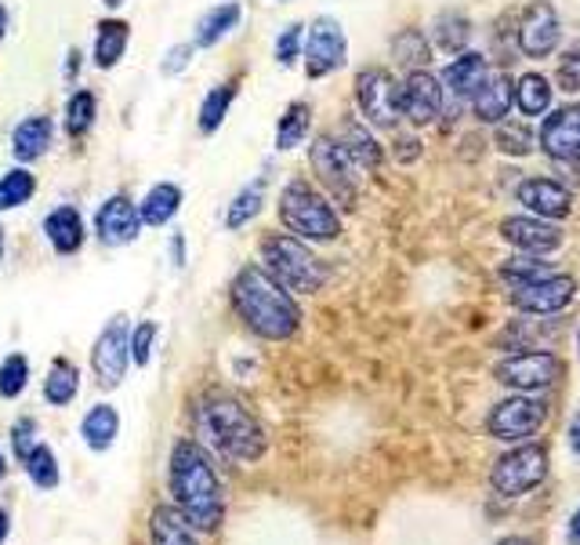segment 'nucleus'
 <instances>
[{
    "instance_id": "412c9836",
    "label": "nucleus",
    "mask_w": 580,
    "mask_h": 545,
    "mask_svg": "<svg viewBox=\"0 0 580 545\" xmlns=\"http://www.w3.org/2000/svg\"><path fill=\"white\" fill-rule=\"evenodd\" d=\"M338 146L349 153V160L356 164L359 171H378L381 164H384V149L378 142V135L370 131V125L363 117H356L349 113L341 120V128H338Z\"/></svg>"
},
{
    "instance_id": "4c0bfd02",
    "label": "nucleus",
    "mask_w": 580,
    "mask_h": 545,
    "mask_svg": "<svg viewBox=\"0 0 580 545\" xmlns=\"http://www.w3.org/2000/svg\"><path fill=\"white\" fill-rule=\"evenodd\" d=\"M22 469H26V476L33 480L37 490H54V487H59V480H62V473H59V455H54L44 440H40V444L33 447V452L26 455Z\"/></svg>"
},
{
    "instance_id": "de8ad7c7",
    "label": "nucleus",
    "mask_w": 580,
    "mask_h": 545,
    "mask_svg": "<svg viewBox=\"0 0 580 545\" xmlns=\"http://www.w3.org/2000/svg\"><path fill=\"white\" fill-rule=\"evenodd\" d=\"M40 440H37V422L33 418H19L16 426H11V452H16L19 462H26V455L33 452Z\"/></svg>"
},
{
    "instance_id": "052dcab7",
    "label": "nucleus",
    "mask_w": 580,
    "mask_h": 545,
    "mask_svg": "<svg viewBox=\"0 0 580 545\" xmlns=\"http://www.w3.org/2000/svg\"><path fill=\"white\" fill-rule=\"evenodd\" d=\"M102 4H106V8H120V4H123V0H102Z\"/></svg>"
},
{
    "instance_id": "ddd939ff",
    "label": "nucleus",
    "mask_w": 580,
    "mask_h": 545,
    "mask_svg": "<svg viewBox=\"0 0 580 545\" xmlns=\"http://www.w3.org/2000/svg\"><path fill=\"white\" fill-rule=\"evenodd\" d=\"M562 44V19L551 8V0H533V4L519 16L516 26V48L527 59H548Z\"/></svg>"
},
{
    "instance_id": "2eb2a0df",
    "label": "nucleus",
    "mask_w": 580,
    "mask_h": 545,
    "mask_svg": "<svg viewBox=\"0 0 580 545\" xmlns=\"http://www.w3.org/2000/svg\"><path fill=\"white\" fill-rule=\"evenodd\" d=\"M577 298V277L570 272H548L541 280L519 284L512 291V306L530 313V317H556V313L570 309Z\"/></svg>"
},
{
    "instance_id": "c756f323",
    "label": "nucleus",
    "mask_w": 580,
    "mask_h": 545,
    "mask_svg": "<svg viewBox=\"0 0 580 545\" xmlns=\"http://www.w3.org/2000/svg\"><path fill=\"white\" fill-rule=\"evenodd\" d=\"M551 80L544 73H522L519 80H512V106L527 117H544L551 109Z\"/></svg>"
},
{
    "instance_id": "f257e3e1",
    "label": "nucleus",
    "mask_w": 580,
    "mask_h": 545,
    "mask_svg": "<svg viewBox=\"0 0 580 545\" xmlns=\"http://www.w3.org/2000/svg\"><path fill=\"white\" fill-rule=\"evenodd\" d=\"M174 509L197 535H211L226 521V487L218 480L211 455L197 440H178L168 462Z\"/></svg>"
},
{
    "instance_id": "6e6552de",
    "label": "nucleus",
    "mask_w": 580,
    "mask_h": 545,
    "mask_svg": "<svg viewBox=\"0 0 580 545\" xmlns=\"http://www.w3.org/2000/svg\"><path fill=\"white\" fill-rule=\"evenodd\" d=\"M544 422H548V400L533 397V393H516V397L490 407L487 433L501 444H522L541 433Z\"/></svg>"
},
{
    "instance_id": "3c124183",
    "label": "nucleus",
    "mask_w": 580,
    "mask_h": 545,
    "mask_svg": "<svg viewBox=\"0 0 580 545\" xmlns=\"http://www.w3.org/2000/svg\"><path fill=\"white\" fill-rule=\"evenodd\" d=\"M171 262H174V269L186 266V237L182 234H171Z\"/></svg>"
},
{
    "instance_id": "9b49d317",
    "label": "nucleus",
    "mask_w": 580,
    "mask_h": 545,
    "mask_svg": "<svg viewBox=\"0 0 580 545\" xmlns=\"http://www.w3.org/2000/svg\"><path fill=\"white\" fill-rule=\"evenodd\" d=\"M559 378H562V360L548 349L512 353L501 364H493V382H501L512 393H541L548 386H556Z\"/></svg>"
},
{
    "instance_id": "c9c22d12",
    "label": "nucleus",
    "mask_w": 580,
    "mask_h": 545,
    "mask_svg": "<svg viewBox=\"0 0 580 545\" xmlns=\"http://www.w3.org/2000/svg\"><path fill=\"white\" fill-rule=\"evenodd\" d=\"M468 40H472V22L461 11H443V16H436L432 22V44L447 54H461L468 48Z\"/></svg>"
},
{
    "instance_id": "09e8293b",
    "label": "nucleus",
    "mask_w": 580,
    "mask_h": 545,
    "mask_svg": "<svg viewBox=\"0 0 580 545\" xmlns=\"http://www.w3.org/2000/svg\"><path fill=\"white\" fill-rule=\"evenodd\" d=\"M392 153H396V160H399V164H413V160L421 157V142L413 139V135H399Z\"/></svg>"
},
{
    "instance_id": "f8f14e48",
    "label": "nucleus",
    "mask_w": 580,
    "mask_h": 545,
    "mask_svg": "<svg viewBox=\"0 0 580 545\" xmlns=\"http://www.w3.org/2000/svg\"><path fill=\"white\" fill-rule=\"evenodd\" d=\"M128 317L123 313H117L113 320H109L99 338H94V346H91V371L94 378H99V386L102 389H117L123 375H128V367H131V353H128Z\"/></svg>"
},
{
    "instance_id": "b1692460",
    "label": "nucleus",
    "mask_w": 580,
    "mask_h": 545,
    "mask_svg": "<svg viewBox=\"0 0 580 545\" xmlns=\"http://www.w3.org/2000/svg\"><path fill=\"white\" fill-rule=\"evenodd\" d=\"M468 102H472V113L482 125H501L512 113V80L504 73H490Z\"/></svg>"
},
{
    "instance_id": "1a4fd4ad",
    "label": "nucleus",
    "mask_w": 580,
    "mask_h": 545,
    "mask_svg": "<svg viewBox=\"0 0 580 545\" xmlns=\"http://www.w3.org/2000/svg\"><path fill=\"white\" fill-rule=\"evenodd\" d=\"M301 59H306V77L323 80L338 73L349 62V37L344 26L334 16H316L306 26V44H301Z\"/></svg>"
},
{
    "instance_id": "bb28decb",
    "label": "nucleus",
    "mask_w": 580,
    "mask_h": 545,
    "mask_svg": "<svg viewBox=\"0 0 580 545\" xmlns=\"http://www.w3.org/2000/svg\"><path fill=\"white\" fill-rule=\"evenodd\" d=\"M182 186L178 182H157L149 194L138 200V215H142V226H153V229H163L174 222V215L182 211Z\"/></svg>"
},
{
    "instance_id": "5701e85b",
    "label": "nucleus",
    "mask_w": 580,
    "mask_h": 545,
    "mask_svg": "<svg viewBox=\"0 0 580 545\" xmlns=\"http://www.w3.org/2000/svg\"><path fill=\"white\" fill-rule=\"evenodd\" d=\"M487 77H490V62L482 59L479 51H461L439 80H443V91L450 95L453 102H468Z\"/></svg>"
},
{
    "instance_id": "f03ea898",
    "label": "nucleus",
    "mask_w": 580,
    "mask_h": 545,
    "mask_svg": "<svg viewBox=\"0 0 580 545\" xmlns=\"http://www.w3.org/2000/svg\"><path fill=\"white\" fill-rule=\"evenodd\" d=\"M229 303L232 313L251 335L266 338V343H290L301 331V306L294 303L283 284H276L258 262L243 266L229 284Z\"/></svg>"
},
{
    "instance_id": "473e14b6",
    "label": "nucleus",
    "mask_w": 580,
    "mask_h": 545,
    "mask_svg": "<svg viewBox=\"0 0 580 545\" xmlns=\"http://www.w3.org/2000/svg\"><path fill=\"white\" fill-rule=\"evenodd\" d=\"M80 393V367L66 357H54L44 378V400L51 407H69Z\"/></svg>"
},
{
    "instance_id": "a19ab883",
    "label": "nucleus",
    "mask_w": 580,
    "mask_h": 545,
    "mask_svg": "<svg viewBox=\"0 0 580 545\" xmlns=\"http://www.w3.org/2000/svg\"><path fill=\"white\" fill-rule=\"evenodd\" d=\"M548 272H556L548 262L544 255H530V251H519L512 255L508 262L501 266V280H508L512 288H519V284H530V280H541L548 277Z\"/></svg>"
},
{
    "instance_id": "bf43d9fd",
    "label": "nucleus",
    "mask_w": 580,
    "mask_h": 545,
    "mask_svg": "<svg viewBox=\"0 0 580 545\" xmlns=\"http://www.w3.org/2000/svg\"><path fill=\"white\" fill-rule=\"evenodd\" d=\"M8 476V458H4V452H0V480H4Z\"/></svg>"
},
{
    "instance_id": "a211bd4d",
    "label": "nucleus",
    "mask_w": 580,
    "mask_h": 545,
    "mask_svg": "<svg viewBox=\"0 0 580 545\" xmlns=\"http://www.w3.org/2000/svg\"><path fill=\"white\" fill-rule=\"evenodd\" d=\"M501 237L512 244L516 251H530V255H551L562 248V229L537 215H508L501 222Z\"/></svg>"
},
{
    "instance_id": "37998d69",
    "label": "nucleus",
    "mask_w": 580,
    "mask_h": 545,
    "mask_svg": "<svg viewBox=\"0 0 580 545\" xmlns=\"http://www.w3.org/2000/svg\"><path fill=\"white\" fill-rule=\"evenodd\" d=\"M157 338H160V324L157 320H138L131 327V331H128V353H131L134 367H149V360H153Z\"/></svg>"
},
{
    "instance_id": "c03bdc74",
    "label": "nucleus",
    "mask_w": 580,
    "mask_h": 545,
    "mask_svg": "<svg viewBox=\"0 0 580 545\" xmlns=\"http://www.w3.org/2000/svg\"><path fill=\"white\" fill-rule=\"evenodd\" d=\"M301 44H306V22H287L283 30L276 33V44H272L276 62H280L283 70H290V66H298Z\"/></svg>"
},
{
    "instance_id": "e433bc0d",
    "label": "nucleus",
    "mask_w": 580,
    "mask_h": 545,
    "mask_svg": "<svg viewBox=\"0 0 580 545\" xmlns=\"http://www.w3.org/2000/svg\"><path fill=\"white\" fill-rule=\"evenodd\" d=\"M37 194V175L26 168V164H16L0 175V211H16L26 208Z\"/></svg>"
},
{
    "instance_id": "aec40b11",
    "label": "nucleus",
    "mask_w": 580,
    "mask_h": 545,
    "mask_svg": "<svg viewBox=\"0 0 580 545\" xmlns=\"http://www.w3.org/2000/svg\"><path fill=\"white\" fill-rule=\"evenodd\" d=\"M516 197L530 215L548 218V222L570 218V211H573V194L556 179H527L516 189Z\"/></svg>"
},
{
    "instance_id": "a18cd8bd",
    "label": "nucleus",
    "mask_w": 580,
    "mask_h": 545,
    "mask_svg": "<svg viewBox=\"0 0 580 545\" xmlns=\"http://www.w3.org/2000/svg\"><path fill=\"white\" fill-rule=\"evenodd\" d=\"M556 80H559V88H562V91H570V95L580 91V40L562 51L559 70H556Z\"/></svg>"
},
{
    "instance_id": "cd10ccee",
    "label": "nucleus",
    "mask_w": 580,
    "mask_h": 545,
    "mask_svg": "<svg viewBox=\"0 0 580 545\" xmlns=\"http://www.w3.org/2000/svg\"><path fill=\"white\" fill-rule=\"evenodd\" d=\"M80 436L94 455H106L120 436V415L113 404H94L91 412L80 418Z\"/></svg>"
},
{
    "instance_id": "2f4dec72",
    "label": "nucleus",
    "mask_w": 580,
    "mask_h": 545,
    "mask_svg": "<svg viewBox=\"0 0 580 545\" xmlns=\"http://www.w3.org/2000/svg\"><path fill=\"white\" fill-rule=\"evenodd\" d=\"M149 545H200V538L174 506H157L149 516Z\"/></svg>"
},
{
    "instance_id": "7ed1b4c3",
    "label": "nucleus",
    "mask_w": 580,
    "mask_h": 545,
    "mask_svg": "<svg viewBox=\"0 0 580 545\" xmlns=\"http://www.w3.org/2000/svg\"><path fill=\"white\" fill-rule=\"evenodd\" d=\"M197 426L218 455L240 462V466H254L269 452V436L261 422L226 389H207L197 400Z\"/></svg>"
},
{
    "instance_id": "20e7f679",
    "label": "nucleus",
    "mask_w": 580,
    "mask_h": 545,
    "mask_svg": "<svg viewBox=\"0 0 580 545\" xmlns=\"http://www.w3.org/2000/svg\"><path fill=\"white\" fill-rule=\"evenodd\" d=\"M258 266L290 295H316L330 280V269L306 240L290 234H266L258 244Z\"/></svg>"
},
{
    "instance_id": "dca6fc26",
    "label": "nucleus",
    "mask_w": 580,
    "mask_h": 545,
    "mask_svg": "<svg viewBox=\"0 0 580 545\" xmlns=\"http://www.w3.org/2000/svg\"><path fill=\"white\" fill-rule=\"evenodd\" d=\"M94 237L106 248H128L138 237H142V215H138V204L128 194H113L99 204L94 211Z\"/></svg>"
},
{
    "instance_id": "79ce46f5",
    "label": "nucleus",
    "mask_w": 580,
    "mask_h": 545,
    "mask_svg": "<svg viewBox=\"0 0 580 545\" xmlns=\"http://www.w3.org/2000/svg\"><path fill=\"white\" fill-rule=\"evenodd\" d=\"M493 146L508 157H527L533 149V131L527 128V120H501L493 131Z\"/></svg>"
},
{
    "instance_id": "f704fd0d",
    "label": "nucleus",
    "mask_w": 580,
    "mask_h": 545,
    "mask_svg": "<svg viewBox=\"0 0 580 545\" xmlns=\"http://www.w3.org/2000/svg\"><path fill=\"white\" fill-rule=\"evenodd\" d=\"M261 208H266V179L243 186L240 194L229 200V208H226V229H229V234H237V229L251 226L254 218L261 215Z\"/></svg>"
},
{
    "instance_id": "4be33fe9",
    "label": "nucleus",
    "mask_w": 580,
    "mask_h": 545,
    "mask_svg": "<svg viewBox=\"0 0 580 545\" xmlns=\"http://www.w3.org/2000/svg\"><path fill=\"white\" fill-rule=\"evenodd\" d=\"M51 142H54V120L48 113H30L11 131V157H16V164H33L48 153Z\"/></svg>"
},
{
    "instance_id": "6e6d98bb",
    "label": "nucleus",
    "mask_w": 580,
    "mask_h": 545,
    "mask_svg": "<svg viewBox=\"0 0 580 545\" xmlns=\"http://www.w3.org/2000/svg\"><path fill=\"white\" fill-rule=\"evenodd\" d=\"M497 545H537L533 538H527V535H508V538H501Z\"/></svg>"
},
{
    "instance_id": "13d9d810",
    "label": "nucleus",
    "mask_w": 580,
    "mask_h": 545,
    "mask_svg": "<svg viewBox=\"0 0 580 545\" xmlns=\"http://www.w3.org/2000/svg\"><path fill=\"white\" fill-rule=\"evenodd\" d=\"M4 251H8V240H4V226H0V266H4Z\"/></svg>"
},
{
    "instance_id": "423d86ee",
    "label": "nucleus",
    "mask_w": 580,
    "mask_h": 545,
    "mask_svg": "<svg viewBox=\"0 0 580 545\" xmlns=\"http://www.w3.org/2000/svg\"><path fill=\"white\" fill-rule=\"evenodd\" d=\"M548 480V447L537 440H522L504 452L490 469V487L501 498H522Z\"/></svg>"
},
{
    "instance_id": "c85d7f7f",
    "label": "nucleus",
    "mask_w": 580,
    "mask_h": 545,
    "mask_svg": "<svg viewBox=\"0 0 580 545\" xmlns=\"http://www.w3.org/2000/svg\"><path fill=\"white\" fill-rule=\"evenodd\" d=\"M237 95H240V77H229V80H222V85H214L211 91L203 95L200 113H197V125H200L203 135L222 131L229 109H232V102H237Z\"/></svg>"
},
{
    "instance_id": "0eeeda50",
    "label": "nucleus",
    "mask_w": 580,
    "mask_h": 545,
    "mask_svg": "<svg viewBox=\"0 0 580 545\" xmlns=\"http://www.w3.org/2000/svg\"><path fill=\"white\" fill-rule=\"evenodd\" d=\"M309 164L320 179L323 194L330 197V204H341V208H356L359 200V168L349 160V153L338 146L334 135H320L309 146Z\"/></svg>"
},
{
    "instance_id": "a878e982",
    "label": "nucleus",
    "mask_w": 580,
    "mask_h": 545,
    "mask_svg": "<svg viewBox=\"0 0 580 545\" xmlns=\"http://www.w3.org/2000/svg\"><path fill=\"white\" fill-rule=\"evenodd\" d=\"M243 19V4L240 0H222V4L207 8L203 16L197 19V30H192V44L197 48H214L237 30Z\"/></svg>"
},
{
    "instance_id": "4468645a",
    "label": "nucleus",
    "mask_w": 580,
    "mask_h": 545,
    "mask_svg": "<svg viewBox=\"0 0 580 545\" xmlns=\"http://www.w3.org/2000/svg\"><path fill=\"white\" fill-rule=\"evenodd\" d=\"M443 106H447V91H443V80L428 70H413L403 77L399 85V117H407L413 128H428L443 117Z\"/></svg>"
},
{
    "instance_id": "680f3d73",
    "label": "nucleus",
    "mask_w": 580,
    "mask_h": 545,
    "mask_svg": "<svg viewBox=\"0 0 580 545\" xmlns=\"http://www.w3.org/2000/svg\"><path fill=\"white\" fill-rule=\"evenodd\" d=\"M577 357H580V331H577Z\"/></svg>"
},
{
    "instance_id": "4d7b16f0",
    "label": "nucleus",
    "mask_w": 580,
    "mask_h": 545,
    "mask_svg": "<svg viewBox=\"0 0 580 545\" xmlns=\"http://www.w3.org/2000/svg\"><path fill=\"white\" fill-rule=\"evenodd\" d=\"M4 30H8V8L0 4V37H4Z\"/></svg>"
},
{
    "instance_id": "ea45409f",
    "label": "nucleus",
    "mask_w": 580,
    "mask_h": 545,
    "mask_svg": "<svg viewBox=\"0 0 580 545\" xmlns=\"http://www.w3.org/2000/svg\"><path fill=\"white\" fill-rule=\"evenodd\" d=\"M30 378H33V367L26 353H8L0 360V397L4 400H19L26 389H30Z\"/></svg>"
},
{
    "instance_id": "49530a36",
    "label": "nucleus",
    "mask_w": 580,
    "mask_h": 545,
    "mask_svg": "<svg viewBox=\"0 0 580 545\" xmlns=\"http://www.w3.org/2000/svg\"><path fill=\"white\" fill-rule=\"evenodd\" d=\"M192 54H197V44H192V40H182V44H171L168 51H163V59H160V73H163V77L186 73L189 62H192Z\"/></svg>"
},
{
    "instance_id": "8fccbe9b",
    "label": "nucleus",
    "mask_w": 580,
    "mask_h": 545,
    "mask_svg": "<svg viewBox=\"0 0 580 545\" xmlns=\"http://www.w3.org/2000/svg\"><path fill=\"white\" fill-rule=\"evenodd\" d=\"M80 70H84V51H80V48H69V51H66V70H62L66 80H73Z\"/></svg>"
},
{
    "instance_id": "58836bf2",
    "label": "nucleus",
    "mask_w": 580,
    "mask_h": 545,
    "mask_svg": "<svg viewBox=\"0 0 580 545\" xmlns=\"http://www.w3.org/2000/svg\"><path fill=\"white\" fill-rule=\"evenodd\" d=\"M392 54L399 66H407V70H424L428 62H432V40H428L421 30H403L396 40H392Z\"/></svg>"
},
{
    "instance_id": "9d476101",
    "label": "nucleus",
    "mask_w": 580,
    "mask_h": 545,
    "mask_svg": "<svg viewBox=\"0 0 580 545\" xmlns=\"http://www.w3.org/2000/svg\"><path fill=\"white\" fill-rule=\"evenodd\" d=\"M356 106H359V117H363L370 128L392 131L399 128V120H403L399 117V85L381 66H370V70L356 73Z\"/></svg>"
},
{
    "instance_id": "f3484780",
    "label": "nucleus",
    "mask_w": 580,
    "mask_h": 545,
    "mask_svg": "<svg viewBox=\"0 0 580 545\" xmlns=\"http://www.w3.org/2000/svg\"><path fill=\"white\" fill-rule=\"evenodd\" d=\"M541 131H537V146L544 149L551 160L559 164H577L580 160V102L548 109Z\"/></svg>"
},
{
    "instance_id": "5fc2aeb1",
    "label": "nucleus",
    "mask_w": 580,
    "mask_h": 545,
    "mask_svg": "<svg viewBox=\"0 0 580 545\" xmlns=\"http://www.w3.org/2000/svg\"><path fill=\"white\" fill-rule=\"evenodd\" d=\"M8 535H11V516H8L4 506H0V545L8 542Z\"/></svg>"
},
{
    "instance_id": "6ab92c4d",
    "label": "nucleus",
    "mask_w": 580,
    "mask_h": 545,
    "mask_svg": "<svg viewBox=\"0 0 580 545\" xmlns=\"http://www.w3.org/2000/svg\"><path fill=\"white\" fill-rule=\"evenodd\" d=\"M40 229H44V240L51 244L54 255H80L88 244V226H84V215H80V208H73V204H59V208H51L44 215V222H40Z\"/></svg>"
},
{
    "instance_id": "7c9ffc66",
    "label": "nucleus",
    "mask_w": 580,
    "mask_h": 545,
    "mask_svg": "<svg viewBox=\"0 0 580 545\" xmlns=\"http://www.w3.org/2000/svg\"><path fill=\"white\" fill-rule=\"evenodd\" d=\"M309 128H312V106L306 99L287 102L280 120H276V149H280V153L298 149L301 142L309 139Z\"/></svg>"
},
{
    "instance_id": "393cba45",
    "label": "nucleus",
    "mask_w": 580,
    "mask_h": 545,
    "mask_svg": "<svg viewBox=\"0 0 580 545\" xmlns=\"http://www.w3.org/2000/svg\"><path fill=\"white\" fill-rule=\"evenodd\" d=\"M128 44H131V22L123 19H102L94 26V48H91V59L99 66L102 73L117 70L123 62V54H128Z\"/></svg>"
},
{
    "instance_id": "864d4df0",
    "label": "nucleus",
    "mask_w": 580,
    "mask_h": 545,
    "mask_svg": "<svg viewBox=\"0 0 580 545\" xmlns=\"http://www.w3.org/2000/svg\"><path fill=\"white\" fill-rule=\"evenodd\" d=\"M566 538H570V545H580V509L570 516V531H566Z\"/></svg>"
},
{
    "instance_id": "72a5a7b5",
    "label": "nucleus",
    "mask_w": 580,
    "mask_h": 545,
    "mask_svg": "<svg viewBox=\"0 0 580 545\" xmlns=\"http://www.w3.org/2000/svg\"><path fill=\"white\" fill-rule=\"evenodd\" d=\"M94 120H99V99H94V91L77 88L66 99V109H62L66 135H69V139H84V135L94 128Z\"/></svg>"
},
{
    "instance_id": "39448f33",
    "label": "nucleus",
    "mask_w": 580,
    "mask_h": 545,
    "mask_svg": "<svg viewBox=\"0 0 580 545\" xmlns=\"http://www.w3.org/2000/svg\"><path fill=\"white\" fill-rule=\"evenodd\" d=\"M280 222L287 226L290 237L306 240V244H334L341 237V215L330 204V197L320 186H312L309 179H290L280 189Z\"/></svg>"
},
{
    "instance_id": "603ef678",
    "label": "nucleus",
    "mask_w": 580,
    "mask_h": 545,
    "mask_svg": "<svg viewBox=\"0 0 580 545\" xmlns=\"http://www.w3.org/2000/svg\"><path fill=\"white\" fill-rule=\"evenodd\" d=\"M570 447H573V455H580V415H573V422H570Z\"/></svg>"
}]
</instances>
